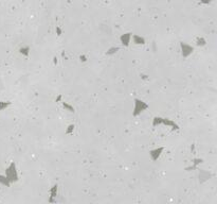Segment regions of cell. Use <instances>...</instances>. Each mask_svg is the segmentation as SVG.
Segmentation results:
<instances>
[{
    "label": "cell",
    "instance_id": "cell-1",
    "mask_svg": "<svg viewBox=\"0 0 217 204\" xmlns=\"http://www.w3.org/2000/svg\"><path fill=\"white\" fill-rule=\"evenodd\" d=\"M5 176L8 178V180L10 181V183H14L18 180V172L17 169H16L15 163H11V165L7 168L5 171Z\"/></svg>",
    "mask_w": 217,
    "mask_h": 204
},
{
    "label": "cell",
    "instance_id": "cell-2",
    "mask_svg": "<svg viewBox=\"0 0 217 204\" xmlns=\"http://www.w3.org/2000/svg\"><path fill=\"white\" fill-rule=\"evenodd\" d=\"M148 105L145 102L141 101L139 99L135 100V109H134V116H138L139 114H141L144 110H146Z\"/></svg>",
    "mask_w": 217,
    "mask_h": 204
},
{
    "label": "cell",
    "instance_id": "cell-3",
    "mask_svg": "<svg viewBox=\"0 0 217 204\" xmlns=\"http://www.w3.org/2000/svg\"><path fill=\"white\" fill-rule=\"evenodd\" d=\"M181 49H182V55L184 58H187L190 54L193 53V48L187 44H183L181 43Z\"/></svg>",
    "mask_w": 217,
    "mask_h": 204
},
{
    "label": "cell",
    "instance_id": "cell-4",
    "mask_svg": "<svg viewBox=\"0 0 217 204\" xmlns=\"http://www.w3.org/2000/svg\"><path fill=\"white\" fill-rule=\"evenodd\" d=\"M163 150H164V147H160V148L150 151V152H149V155H150V157H152L153 161H157V160L159 158V156L161 155V152Z\"/></svg>",
    "mask_w": 217,
    "mask_h": 204
},
{
    "label": "cell",
    "instance_id": "cell-5",
    "mask_svg": "<svg viewBox=\"0 0 217 204\" xmlns=\"http://www.w3.org/2000/svg\"><path fill=\"white\" fill-rule=\"evenodd\" d=\"M121 39V43L123 44L124 46H128L129 43L131 41V34L130 33H126V34H123V35L120 37Z\"/></svg>",
    "mask_w": 217,
    "mask_h": 204
},
{
    "label": "cell",
    "instance_id": "cell-6",
    "mask_svg": "<svg viewBox=\"0 0 217 204\" xmlns=\"http://www.w3.org/2000/svg\"><path fill=\"white\" fill-rule=\"evenodd\" d=\"M131 38H132L134 43L137 44V45H143V44H145L144 38L141 37V36H139V35H131Z\"/></svg>",
    "mask_w": 217,
    "mask_h": 204
},
{
    "label": "cell",
    "instance_id": "cell-7",
    "mask_svg": "<svg viewBox=\"0 0 217 204\" xmlns=\"http://www.w3.org/2000/svg\"><path fill=\"white\" fill-rule=\"evenodd\" d=\"M0 184L3 185V186H7V187H9L11 185V183L8 180V178H7L5 176H2V174H0Z\"/></svg>",
    "mask_w": 217,
    "mask_h": 204
},
{
    "label": "cell",
    "instance_id": "cell-8",
    "mask_svg": "<svg viewBox=\"0 0 217 204\" xmlns=\"http://www.w3.org/2000/svg\"><path fill=\"white\" fill-rule=\"evenodd\" d=\"M10 105H11V102H9V101H7V102L1 101V102H0V110L3 111L4 109H7L8 106H10Z\"/></svg>",
    "mask_w": 217,
    "mask_h": 204
},
{
    "label": "cell",
    "instance_id": "cell-9",
    "mask_svg": "<svg viewBox=\"0 0 217 204\" xmlns=\"http://www.w3.org/2000/svg\"><path fill=\"white\" fill-rule=\"evenodd\" d=\"M63 105H64V107H66V109L69 111V112H72V113L74 112V107L71 106V105L68 104V103H66V102H63Z\"/></svg>",
    "mask_w": 217,
    "mask_h": 204
},
{
    "label": "cell",
    "instance_id": "cell-10",
    "mask_svg": "<svg viewBox=\"0 0 217 204\" xmlns=\"http://www.w3.org/2000/svg\"><path fill=\"white\" fill-rule=\"evenodd\" d=\"M196 42H197V46H205V41L202 37L201 38L198 37Z\"/></svg>",
    "mask_w": 217,
    "mask_h": 204
},
{
    "label": "cell",
    "instance_id": "cell-11",
    "mask_svg": "<svg viewBox=\"0 0 217 204\" xmlns=\"http://www.w3.org/2000/svg\"><path fill=\"white\" fill-rule=\"evenodd\" d=\"M29 51H30V48L29 47H25V48H21L20 49V53L25 54V56L29 55Z\"/></svg>",
    "mask_w": 217,
    "mask_h": 204
},
{
    "label": "cell",
    "instance_id": "cell-12",
    "mask_svg": "<svg viewBox=\"0 0 217 204\" xmlns=\"http://www.w3.org/2000/svg\"><path fill=\"white\" fill-rule=\"evenodd\" d=\"M116 50H119V48H111L109 51H107V54H114V52H116Z\"/></svg>",
    "mask_w": 217,
    "mask_h": 204
},
{
    "label": "cell",
    "instance_id": "cell-13",
    "mask_svg": "<svg viewBox=\"0 0 217 204\" xmlns=\"http://www.w3.org/2000/svg\"><path fill=\"white\" fill-rule=\"evenodd\" d=\"M73 130H74V125H70L68 127V130H67V134H70V133L72 132Z\"/></svg>",
    "mask_w": 217,
    "mask_h": 204
},
{
    "label": "cell",
    "instance_id": "cell-14",
    "mask_svg": "<svg viewBox=\"0 0 217 204\" xmlns=\"http://www.w3.org/2000/svg\"><path fill=\"white\" fill-rule=\"evenodd\" d=\"M213 0H200V3L201 4H209V3L212 2Z\"/></svg>",
    "mask_w": 217,
    "mask_h": 204
},
{
    "label": "cell",
    "instance_id": "cell-15",
    "mask_svg": "<svg viewBox=\"0 0 217 204\" xmlns=\"http://www.w3.org/2000/svg\"><path fill=\"white\" fill-rule=\"evenodd\" d=\"M56 31H57V35H61V28H59V27H57V28H56Z\"/></svg>",
    "mask_w": 217,
    "mask_h": 204
}]
</instances>
